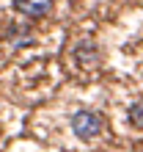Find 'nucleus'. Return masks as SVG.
Segmentation results:
<instances>
[{
	"label": "nucleus",
	"mask_w": 143,
	"mask_h": 152,
	"mask_svg": "<svg viewBox=\"0 0 143 152\" xmlns=\"http://www.w3.org/2000/svg\"><path fill=\"white\" fill-rule=\"evenodd\" d=\"M72 133L83 141H91L102 133V116L94 111H77L72 113Z\"/></svg>",
	"instance_id": "f257e3e1"
},
{
	"label": "nucleus",
	"mask_w": 143,
	"mask_h": 152,
	"mask_svg": "<svg viewBox=\"0 0 143 152\" xmlns=\"http://www.w3.org/2000/svg\"><path fill=\"white\" fill-rule=\"evenodd\" d=\"M17 11H22L25 17H30V20H41V17L50 14V6L52 0H11Z\"/></svg>",
	"instance_id": "f03ea898"
},
{
	"label": "nucleus",
	"mask_w": 143,
	"mask_h": 152,
	"mask_svg": "<svg viewBox=\"0 0 143 152\" xmlns=\"http://www.w3.org/2000/svg\"><path fill=\"white\" fill-rule=\"evenodd\" d=\"M6 39L11 42V47H25V44H30V42H33V33L20 31V25H14V22H11V28L6 31Z\"/></svg>",
	"instance_id": "7ed1b4c3"
},
{
	"label": "nucleus",
	"mask_w": 143,
	"mask_h": 152,
	"mask_svg": "<svg viewBox=\"0 0 143 152\" xmlns=\"http://www.w3.org/2000/svg\"><path fill=\"white\" fill-rule=\"evenodd\" d=\"M74 58H80V64L91 66L94 61H96V50H94V44H91V42H80V44H77V50H74Z\"/></svg>",
	"instance_id": "20e7f679"
},
{
	"label": "nucleus",
	"mask_w": 143,
	"mask_h": 152,
	"mask_svg": "<svg viewBox=\"0 0 143 152\" xmlns=\"http://www.w3.org/2000/svg\"><path fill=\"white\" fill-rule=\"evenodd\" d=\"M127 116H129V124H132V127L143 130V100L132 102V105H129V111H127Z\"/></svg>",
	"instance_id": "39448f33"
}]
</instances>
